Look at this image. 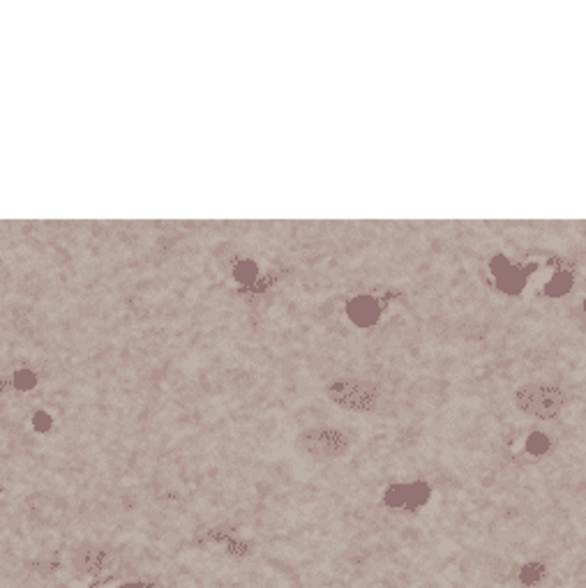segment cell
Instances as JSON below:
<instances>
[{
	"mask_svg": "<svg viewBox=\"0 0 586 588\" xmlns=\"http://www.w3.org/2000/svg\"><path fill=\"white\" fill-rule=\"evenodd\" d=\"M545 577H547V568L545 563H538V560H531V563L522 565L517 572L522 586H538L540 582H545Z\"/></svg>",
	"mask_w": 586,
	"mask_h": 588,
	"instance_id": "obj_7",
	"label": "cell"
},
{
	"mask_svg": "<svg viewBox=\"0 0 586 588\" xmlns=\"http://www.w3.org/2000/svg\"><path fill=\"white\" fill-rule=\"evenodd\" d=\"M348 314H351V319L358 323H372L374 316L379 314V305L370 300V298H358V300H353L351 307H348Z\"/></svg>",
	"mask_w": 586,
	"mask_h": 588,
	"instance_id": "obj_6",
	"label": "cell"
},
{
	"mask_svg": "<svg viewBox=\"0 0 586 588\" xmlns=\"http://www.w3.org/2000/svg\"><path fill=\"white\" fill-rule=\"evenodd\" d=\"M42 563H35L33 565V570H37V572H42V568H40ZM54 570H58V563H51V565H47V572H54Z\"/></svg>",
	"mask_w": 586,
	"mask_h": 588,
	"instance_id": "obj_10",
	"label": "cell"
},
{
	"mask_svg": "<svg viewBox=\"0 0 586 588\" xmlns=\"http://www.w3.org/2000/svg\"><path fill=\"white\" fill-rule=\"evenodd\" d=\"M298 450L303 454H310V457L317 459H335L342 457V454L351 447V436L342 429H330V427H314V429H305V432L298 436Z\"/></svg>",
	"mask_w": 586,
	"mask_h": 588,
	"instance_id": "obj_2",
	"label": "cell"
},
{
	"mask_svg": "<svg viewBox=\"0 0 586 588\" xmlns=\"http://www.w3.org/2000/svg\"><path fill=\"white\" fill-rule=\"evenodd\" d=\"M549 450V438L545 434H529L527 438V452L533 454V457H540V454H545Z\"/></svg>",
	"mask_w": 586,
	"mask_h": 588,
	"instance_id": "obj_8",
	"label": "cell"
},
{
	"mask_svg": "<svg viewBox=\"0 0 586 588\" xmlns=\"http://www.w3.org/2000/svg\"><path fill=\"white\" fill-rule=\"evenodd\" d=\"M515 404L527 416L538 420H552L563 408V392L552 383H527L515 392Z\"/></svg>",
	"mask_w": 586,
	"mask_h": 588,
	"instance_id": "obj_1",
	"label": "cell"
},
{
	"mask_svg": "<svg viewBox=\"0 0 586 588\" xmlns=\"http://www.w3.org/2000/svg\"><path fill=\"white\" fill-rule=\"evenodd\" d=\"M74 565L78 572L90 577H109L118 570V556L109 547L86 545L74 554Z\"/></svg>",
	"mask_w": 586,
	"mask_h": 588,
	"instance_id": "obj_4",
	"label": "cell"
},
{
	"mask_svg": "<svg viewBox=\"0 0 586 588\" xmlns=\"http://www.w3.org/2000/svg\"><path fill=\"white\" fill-rule=\"evenodd\" d=\"M330 399L351 411H372L379 401V385L372 381H335L328 388Z\"/></svg>",
	"mask_w": 586,
	"mask_h": 588,
	"instance_id": "obj_3",
	"label": "cell"
},
{
	"mask_svg": "<svg viewBox=\"0 0 586 588\" xmlns=\"http://www.w3.org/2000/svg\"><path fill=\"white\" fill-rule=\"evenodd\" d=\"M118 588H155V586L143 584V582H129V584H122V586H118Z\"/></svg>",
	"mask_w": 586,
	"mask_h": 588,
	"instance_id": "obj_9",
	"label": "cell"
},
{
	"mask_svg": "<svg viewBox=\"0 0 586 588\" xmlns=\"http://www.w3.org/2000/svg\"><path fill=\"white\" fill-rule=\"evenodd\" d=\"M430 498V487L423 482H411V485H395L386 491L383 503L397 510H416L418 505H423Z\"/></svg>",
	"mask_w": 586,
	"mask_h": 588,
	"instance_id": "obj_5",
	"label": "cell"
}]
</instances>
